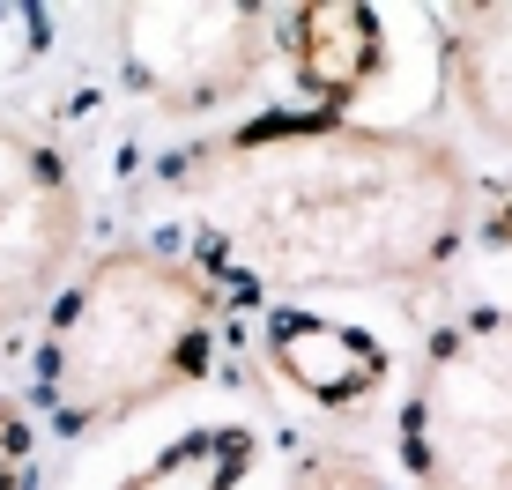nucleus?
I'll return each mask as SVG.
<instances>
[{
    "instance_id": "nucleus-1",
    "label": "nucleus",
    "mask_w": 512,
    "mask_h": 490,
    "mask_svg": "<svg viewBox=\"0 0 512 490\" xmlns=\"http://www.w3.org/2000/svg\"><path fill=\"white\" fill-rule=\"evenodd\" d=\"M201 245L268 290H423L461 253L475 186L453 142L268 112L164 171Z\"/></svg>"
},
{
    "instance_id": "nucleus-2",
    "label": "nucleus",
    "mask_w": 512,
    "mask_h": 490,
    "mask_svg": "<svg viewBox=\"0 0 512 490\" xmlns=\"http://www.w3.org/2000/svg\"><path fill=\"white\" fill-rule=\"evenodd\" d=\"M223 297L164 245H112L67 283L38 349V409L60 431H104L208 372Z\"/></svg>"
},
{
    "instance_id": "nucleus-3",
    "label": "nucleus",
    "mask_w": 512,
    "mask_h": 490,
    "mask_svg": "<svg viewBox=\"0 0 512 490\" xmlns=\"http://www.w3.org/2000/svg\"><path fill=\"white\" fill-rule=\"evenodd\" d=\"M416 490H512V305L438 327L401 409Z\"/></svg>"
},
{
    "instance_id": "nucleus-4",
    "label": "nucleus",
    "mask_w": 512,
    "mask_h": 490,
    "mask_svg": "<svg viewBox=\"0 0 512 490\" xmlns=\"http://www.w3.org/2000/svg\"><path fill=\"white\" fill-rule=\"evenodd\" d=\"M112 23L119 75L156 112H216L253 90L275 52V15L231 0H156V8H119Z\"/></svg>"
},
{
    "instance_id": "nucleus-5",
    "label": "nucleus",
    "mask_w": 512,
    "mask_h": 490,
    "mask_svg": "<svg viewBox=\"0 0 512 490\" xmlns=\"http://www.w3.org/2000/svg\"><path fill=\"white\" fill-rule=\"evenodd\" d=\"M82 245V186L38 127L0 119V327L30 320Z\"/></svg>"
},
{
    "instance_id": "nucleus-6",
    "label": "nucleus",
    "mask_w": 512,
    "mask_h": 490,
    "mask_svg": "<svg viewBox=\"0 0 512 490\" xmlns=\"http://www.w3.org/2000/svg\"><path fill=\"white\" fill-rule=\"evenodd\" d=\"M260 357H268V372L282 387L305 394L312 409H327V416H349V409H364V401H379L386 372H394V357H386V342L372 327L327 320V312H268Z\"/></svg>"
},
{
    "instance_id": "nucleus-7",
    "label": "nucleus",
    "mask_w": 512,
    "mask_h": 490,
    "mask_svg": "<svg viewBox=\"0 0 512 490\" xmlns=\"http://www.w3.org/2000/svg\"><path fill=\"white\" fill-rule=\"evenodd\" d=\"M275 52L290 60L297 90H305L320 112L349 119L372 82L386 75V23L372 8H349V0H312V8H282L275 15Z\"/></svg>"
},
{
    "instance_id": "nucleus-8",
    "label": "nucleus",
    "mask_w": 512,
    "mask_h": 490,
    "mask_svg": "<svg viewBox=\"0 0 512 490\" xmlns=\"http://www.w3.org/2000/svg\"><path fill=\"white\" fill-rule=\"evenodd\" d=\"M438 52H446V82L468 127L483 142L512 149V0L438 15Z\"/></svg>"
},
{
    "instance_id": "nucleus-9",
    "label": "nucleus",
    "mask_w": 512,
    "mask_h": 490,
    "mask_svg": "<svg viewBox=\"0 0 512 490\" xmlns=\"http://www.w3.org/2000/svg\"><path fill=\"white\" fill-rule=\"evenodd\" d=\"M245 468H253V431L201 424V431H179L156 461H141L119 490H238Z\"/></svg>"
},
{
    "instance_id": "nucleus-10",
    "label": "nucleus",
    "mask_w": 512,
    "mask_h": 490,
    "mask_svg": "<svg viewBox=\"0 0 512 490\" xmlns=\"http://www.w3.org/2000/svg\"><path fill=\"white\" fill-rule=\"evenodd\" d=\"M23 476H30V416L0 401V490H23Z\"/></svg>"
},
{
    "instance_id": "nucleus-11",
    "label": "nucleus",
    "mask_w": 512,
    "mask_h": 490,
    "mask_svg": "<svg viewBox=\"0 0 512 490\" xmlns=\"http://www.w3.org/2000/svg\"><path fill=\"white\" fill-rule=\"evenodd\" d=\"M290 490H394V483H386L379 468H364V461H312Z\"/></svg>"
},
{
    "instance_id": "nucleus-12",
    "label": "nucleus",
    "mask_w": 512,
    "mask_h": 490,
    "mask_svg": "<svg viewBox=\"0 0 512 490\" xmlns=\"http://www.w3.org/2000/svg\"><path fill=\"white\" fill-rule=\"evenodd\" d=\"M483 231H490V245H505V253H512V186H498V194H490Z\"/></svg>"
}]
</instances>
